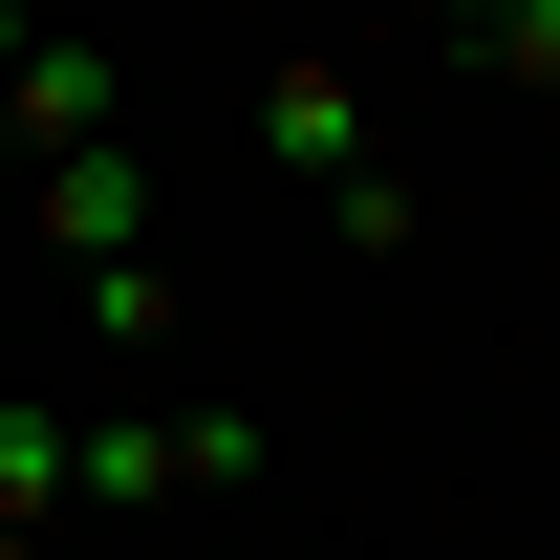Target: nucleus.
<instances>
[{"label":"nucleus","mask_w":560,"mask_h":560,"mask_svg":"<svg viewBox=\"0 0 560 560\" xmlns=\"http://www.w3.org/2000/svg\"><path fill=\"white\" fill-rule=\"evenodd\" d=\"M475 44H495V86H560V0H495Z\"/></svg>","instance_id":"7"},{"label":"nucleus","mask_w":560,"mask_h":560,"mask_svg":"<svg viewBox=\"0 0 560 560\" xmlns=\"http://www.w3.org/2000/svg\"><path fill=\"white\" fill-rule=\"evenodd\" d=\"M66 302H86V324H108V346H173V259H86Z\"/></svg>","instance_id":"5"},{"label":"nucleus","mask_w":560,"mask_h":560,"mask_svg":"<svg viewBox=\"0 0 560 560\" xmlns=\"http://www.w3.org/2000/svg\"><path fill=\"white\" fill-rule=\"evenodd\" d=\"M259 475V410H66V517H173Z\"/></svg>","instance_id":"1"},{"label":"nucleus","mask_w":560,"mask_h":560,"mask_svg":"<svg viewBox=\"0 0 560 560\" xmlns=\"http://www.w3.org/2000/svg\"><path fill=\"white\" fill-rule=\"evenodd\" d=\"M0 173H22V130H0Z\"/></svg>","instance_id":"10"},{"label":"nucleus","mask_w":560,"mask_h":560,"mask_svg":"<svg viewBox=\"0 0 560 560\" xmlns=\"http://www.w3.org/2000/svg\"><path fill=\"white\" fill-rule=\"evenodd\" d=\"M0 130H22V173H44V151H108V130H130V66L66 22V44H22V66H0Z\"/></svg>","instance_id":"2"},{"label":"nucleus","mask_w":560,"mask_h":560,"mask_svg":"<svg viewBox=\"0 0 560 560\" xmlns=\"http://www.w3.org/2000/svg\"><path fill=\"white\" fill-rule=\"evenodd\" d=\"M324 215H346V259H410V173L366 151V173H324Z\"/></svg>","instance_id":"6"},{"label":"nucleus","mask_w":560,"mask_h":560,"mask_svg":"<svg viewBox=\"0 0 560 560\" xmlns=\"http://www.w3.org/2000/svg\"><path fill=\"white\" fill-rule=\"evenodd\" d=\"M44 539H66V517H0V560H44Z\"/></svg>","instance_id":"8"},{"label":"nucleus","mask_w":560,"mask_h":560,"mask_svg":"<svg viewBox=\"0 0 560 560\" xmlns=\"http://www.w3.org/2000/svg\"><path fill=\"white\" fill-rule=\"evenodd\" d=\"M22 44H44V22H22V0H0V66H22Z\"/></svg>","instance_id":"9"},{"label":"nucleus","mask_w":560,"mask_h":560,"mask_svg":"<svg viewBox=\"0 0 560 560\" xmlns=\"http://www.w3.org/2000/svg\"><path fill=\"white\" fill-rule=\"evenodd\" d=\"M22 215H44V259H151V173H130V130H108V151H44V173H22Z\"/></svg>","instance_id":"3"},{"label":"nucleus","mask_w":560,"mask_h":560,"mask_svg":"<svg viewBox=\"0 0 560 560\" xmlns=\"http://www.w3.org/2000/svg\"><path fill=\"white\" fill-rule=\"evenodd\" d=\"M259 151H280V173H366V66H324V44L259 66Z\"/></svg>","instance_id":"4"}]
</instances>
